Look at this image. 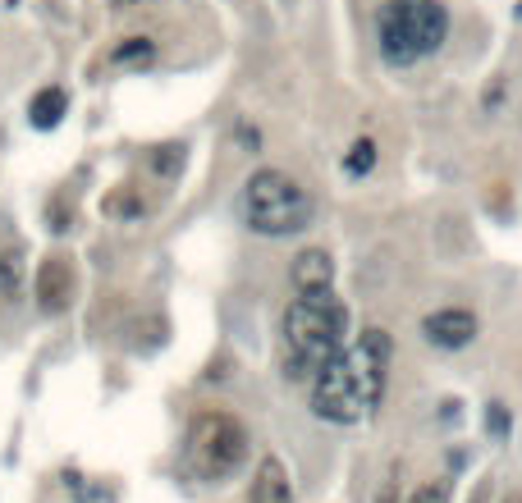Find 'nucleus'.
Instances as JSON below:
<instances>
[{
  "mask_svg": "<svg viewBox=\"0 0 522 503\" xmlns=\"http://www.w3.org/2000/svg\"><path fill=\"white\" fill-rule=\"evenodd\" d=\"M248 503H294V485H289V471H284L280 458L257 462L248 485Z\"/></svg>",
  "mask_w": 522,
  "mask_h": 503,
  "instance_id": "8",
  "label": "nucleus"
},
{
  "mask_svg": "<svg viewBox=\"0 0 522 503\" xmlns=\"http://www.w3.org/2000/svg\"><path fill=\"white\" fill-rule=\"evenodd\" d=\"M33 289H37V307H42L46 316H60V311H69V302H74V289H78L74 261L60 257V252H55V257H46L42 266H37Z\"/></svg>",
  "mask_w": 522,
  "mask_h": 503,
  "instance_id": "7",
  "label": "nucleus"
},
{
  "mask_svg": "<svg viewBox=\"0 0 522 503\" xmlns=\"http://www.w3.org/2000/svg\"><path fill=\"white\" fill-rule=\"evenodd\" d=\"M19 289H23V257H19V247H5L0 252V293L19 298Z\"/></svg>",
  "mask_w": 522,
  "mask_h": 503,
  "instance_id": "11",
  "label": "nucleus"
},
{
  "mask_svg": "<svg viewBox=\"0 0 522 503\" xmlns=\"http://www.w3.org/2000/svg\"><path fill=\"white\" fill-rule=\"evenodd\" d=\"M330 279H335V261H330L326 247H307L294 257V289L298 293H321L330 289Z\"/></svg>",
  "mask_w": 522,
  "mask_h": 503,
  "instance_id": "9",
  "label": "nucleus"
},
{
  "mask_svg": "<svg viewBox=\"0 0 522 503\" xmlns=\"http://www.w3.org/2000/svg\"><path fill=\"white\" fill-rule=\"evenodd\" d=\"M348 307L330 289L298 293L284 311V375L289 380H312L330 357L344 353Z\"/></svg>",
  "mask_w": 522,
  "mask_h": 503,
  "instance_id": "2",
  "label": "nucleus"
},
{
  "mask_svg": "<svg viewBox=\"0 0 522 503\" xmlns=\"http://www.w3.org/2000/svg\"><path fill=\"white\" fill-rule=\"evenodd\" d=\"M381 55L390 65H417L449 37V10L440 0H390L376 19Z\"/></svg>",
  "mask_w": 522,
  "mask_h": 503,
  "instance_id": "3",
  "label": "nucleus"
},
{
  "mask_svg": "<svg viewBox=\"0 0 522 503\" xmlns=\"http://www.w3.org/2000/svg\"><path fill=\"white\" fill-rule=\"evenodd\" d=\"M472 503H481V494H477V499H472Z\"/></svg>",
  "mask_w": 522,
  "mask_h": 503,
  "instance_id": "18",
  "label": "nucleus"
},
{
  "mask_svg": "<svg viewBox=\"0 0 522 503\" xmlns=\"http://www.w3.org/2000/svg\"><path fill=\"white\" fill-rule=\"evenodd\" d=\"M477 316H472L468 307H440L431 311L422 321V339L431 343V348H440V353H458V348H468L472 339H477Z\"/></svg>",
  "mask_w": 522,
  "mask_h": 503,
  "instance_id": "6",
  "label": "nucleus"
},
{
  "mask_svg": "<svg viewBox=\"0 0 522 503\" xmlns=\"http://www.w3.org/2000/svg\"><path fill=\"white\" fill-rule=\"evenodd\" d=\"M504 503H522V490H509L504 494Z\"/></svg>",
  "mask_w": 522,
  "mask_h": 503,
  "instance_id": "17",
  "label": "nucleus"
},
{
  "mask_svg": "<svg viewBox=\"0 0 522 503\" xmlns=\"http://www.w3.org/2000/svg\"><path fill=\"white\" fill-rule=\"evenodd\" d=\"M371 165H376V142H371V138H358L353 147H348V156H344V170H348V174H367Z\"/></svg>",
  "mask_w": 522,
  "mask_h": 503,
  "instance_id": "12",
  "label": "nucleus"
},
{
  "mask_svg": "<svg viewBox=\"0 0 522 503\" xmlns=\"http://www.w3.org/2000/svg\"><path fill=\"white\" fill-rule=\"evenodd\" d=\"M243 215L266 238H289L312 225V197L284 170H257L243 188Z\"/></svg>",
  "mask_w": 522,
  "mask_h": 503,
  "instance_id": "5",
  "label": "nucleus"
},
{
  "mask_svg": "<svg viewBox=\"0 0 522 503\" xmlns=\"http://www.w3.org/2000/svg\"><path fill=\"white\" fill-rule=\"evenodd\" d=\"M486 435H490V439H504V435H509V412H504V403H490V407H486Z\"/></svg>",
  "mask_w": 522,
  "mask_h": 503,
  "instance_id": "13",
  "label": "nucleus"
},
{
  "mask_svg": "<svg viewBox=\"0 0 522 503\" xmlns=\"http://www.w3.org/2000/svg\"><path fill=\"white\" fill-rule=\"evenodd\" d=\"M408 503H449V490H445L440 481H435V485H422V490L408 494Z\"/></svg>",
  "mask_w": 522,
  "mask_h": 503,
  "instance_id": "14",
  "label": "nucleus"
},
{
  "mask_svg": "<svg viewBox=\"0 0 522 503\" xmlns=\"http://www.w3.org/2000/svg\"><path fill=\"white\" fill-rule=\"evenodd\" d=\"M65 110H69V97H65V92H60V87H46V92H37V97H33L28 115H33L37 129H55Z\"/></svg>",
  "mask_w": 522,
  "mask_h": 503,
  "instance_id": "10",
  "label": "nucleus"
},
{
  "mask_svg": "<svg viewBox=\"0 0 522 503\" xmlns=\"http://www.w3.org/2000/svg\"><path fill=\"white\" fill-rule=\"evenodd\" d=\"M385 366H390V334L362 330V339L353 348L330 357L312 375V412L330 426L362 421L385 398Z\"/></svg>",
  "mask_w": 522,
  "mask_h": 503,
  "instance_id": "1",
  "label": "nucleus"
},
{
  "mask_svg": "<svg viewBox=\"0 0 522 503\" xmlns=\"http://www.w3.org/2000/svg\"><path fill=\"white\" fill-rule=\"evenodd\" d=\"M248 426L225 407H197L188 421V467L207 485L229 481L248 462Z\"/></svg>",
  "mask_w": 522,
  "mask_h": 503,
  "instance_id": "4",
  "label": "nucleus"
},
{
  "mask_svg": "<svg viewBox=\"0 0 522 503\" xmlns=\"http://www.w3.org/2000/svg\"><path fill=\"white\" fill-rule=\"evenodd\" d=\"M133 55H152V46L142 42V37H129V46H120V51L110 55V60H133Z\"/></svg>",
  "mask_w": 522,
  "mask_h": 503,
  "instance_id": "15",
  "label": "nucleus"
},
{
  "mask_svg": "<svg viewBox=\"0 0 522 503\" xmlns=\"http://www.w3.org/2000/svg\"><path fill=\"white\" fill-rule=\"evenodd\" d=\"M481 101H486V110L500 106V101H504V78H495V83L486 87V97H481Z\"/></svg>",
  "mask_w": 522,
  "mask_h": 503,
  "instance_id": "16",
  "label": "nucleus"
}]
</instances>
